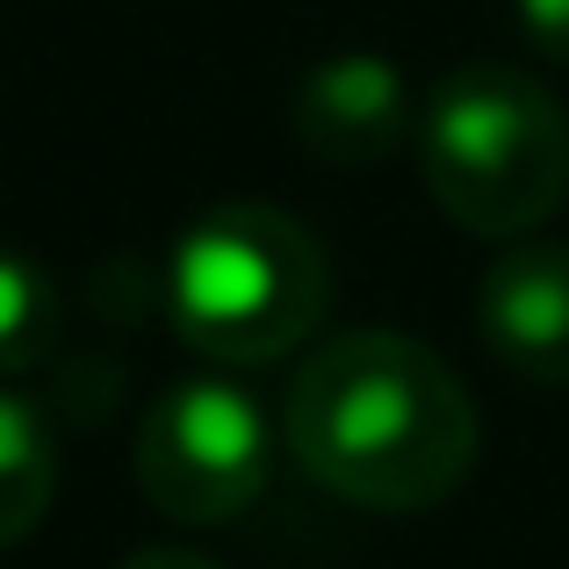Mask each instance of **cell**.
<instances>
[{"instance_id": "obj_1", "label": "cell", "mask_w": 569, "mask_h": 569, "mask_svg": "<svg viewBox=\"0 0 569 569\" xmlns=\"http://www.w3.org/2000/svg\"><path fill=\"white\" fill-rule=\"evenodd\" d=\"M281 447L318 490L361 512H432L476 469V403L432 347L361 325L303 353Z\"/></svg>"}, {"instance_id": "obj_2", "label": "cell", "mask_w": 569, "mask_h": 569, "mask_svg": "<svg viewBox=\"0 0 569 569\" xmlns=\"http://www.w3.org/2000/svg\"><path fill=\"white\" fill-rule=\"evenodd\" d=\"M325 246L274 202H217L188 217L167 246V318L202 361H289L325 325Z\"/></svg>"}, {"instance_id": "obj_3", "label": "cell", "mask_w": 569, "mask_h": 569, "mask_svg": "<svg viewBox=\"0 0 569 569\" xmlns=\"http://www.w3.org/2000/svg\"><path fill=\"white\" fill-rule=\"evenodd\" d=\"M418 173L469 238H527L569 194V109L519 66H461L418 109Z\"/></svg>"}, {"instance_id": "obj_4", "label": "cell", "mask_w": 569, "mask_h": 569, "mask_svg": "<svg viewBox=\"0 0 569 569\" xmlns=\"http://www.w3.org/2000/svg\"><path fill=\"white\" fill-rule=\"evenodd\" d=\"M281 455V418L231 376H188L138 426V490L181 527L252 512Z\"/></svg>"}, {"instance_id": "obj_5", "label": "cell", "mask_w": 569, "mask_h": 569, "mask_svg": "<svg viewBox=\"0 0 569 569\" xmlns=\"http://www.w3.org/2000/svg\"><path fill=\"white\" fill-rule=\"evenodd\" d=\"M418 94L397 58L382 51H339L296 80L289 130L318 167H382L403 144H418Z\"/></svg>"}, {"instance_id": "obj_6", "label": "cell", "mask_w": 569, "mask_h": 569, "mask_svg": "<svg viewBox=\"0 0 569 569\" xmlns=\"http://www.w3.org/2000/svg\"><path fill=\"white\" fill-rule=\"evenodd\" d=\"M476 332L512 376L569 389V246H512L476 281Z\"/></svg>"}, {"instance_id": "obj_7", "label": "cell", "mask_w": 569, "mask_h": 569, "mask_svg": "<svg viewBox=\"0 0 569 569\" xmlns=\"http://www.w3.org/2000/svg\"><path fill=\"white\" fill-rule=\"evenodd\" d=\"M58 498V440L22 389H0V548L29 541Z\"/></svg>"}, {"instance_id": "obj_8", "label": "cell", "mask_w": 569, "mask_h": 569, "mask_svg": "<svg viewBox=\"0 0 569 569\" xmlns=\"http://www.w3.org/2000/svg\"><path fill=\"white\" fill-rule=\"evenodd\" d=\"M58 325H66L58 281L29 252H0V376H22V368L51 361Z\"/></svg>"}, {"instance_id": "obj_9", "label": "cell", "mask_w": 569, "mask_h": 569, "mask_svg": "<svg viewBox=\"0 0 569 569\" xmlns=\"http://www.w3.org/2000/svg\"><path fill=\"white\" fill-rule=\"evenodd\" d=\"M512 14H519V29H527L533 51L569 66V0H512Z\"/></svg>"}, {"instance_id": "obj_10", "label": "cell", "mask_w": 569, "mask_h": 569, "mask_svg": "<svg viewBox=\"0 0 569 569\" xmlns=\"http://www.w3.org/2000/svg\"><path fill=\"white\" fill-rule=\"evenodd\" d=\"M123 569H231V562L202 556V548H138Z\"/></svg>"}]
</instances>
